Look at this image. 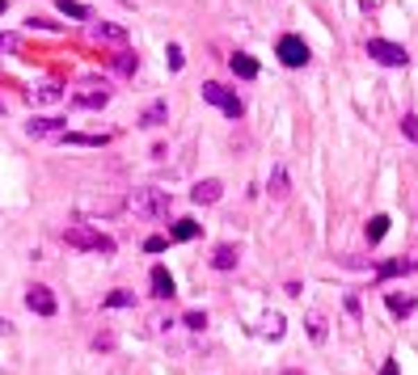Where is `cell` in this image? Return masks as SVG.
I'll return each mask as SVG.
<instances>
[{"label": "cell", "instance_id": "6da1fadb", "mask_svg": "<svg viewBox=\"0 0 418 375\" xmlns=\"http://www.w3.org/2000/svg\"><path fill=\"white\" fill-rule=\"evenodd\" d=\"M127 211H131L135 220L156 224V220H169L174 198H169L165 190H156V186H140V190H131V194H127Z\"/></svg>", "mask_w": 418, "mask_h": 375}, {"label": "cell", "instance_id": "7a4b0ae2", "mask_svg": "<svg viewBox=\"0 0 418 375\" xmlns=\"http://www.w3.org/2000/svg\"><path fill=\"white\" fill-rule=\"evenodd\" d=\"M64 241H68V249H85V253H101V257L115 253V241H110V236H101V232H93V228H85V224H72V228L64 232Z\"/></svg>", "mask_w": 418, "mask_h": 375}, {"label": "cell", "instance_id": "3957f363", "mask_svg": "<svg viewBox=\"0 0 418 375\" xmlns=\"http://www.w3.org/2000/svg\"><path fill=\"white\" fill-rule=\"evenodd\" d=\"M203 101H212L216 110H224L228 119H241V114H245V105H241V97H237L233 89L216 85V80H207V85H203Z\"/></svg>", "mask_w": 418, "mask_h": 375}, {"label": "cell", "instance_id": "277c9868", "mask_svg": "<svg viewBox=\"0 0 418 375\" xmlns=\"http://www.w3.org/2000/svg\"><path fill=\"white\" fill-rule=\"evenodd\" d=\"M368 55H372L376 64H385V68H406V64H410L406 46H397V42H389V38H368Z\"/></svg>", "mask_w": 418, "mask_h": 375}, {"label": "cell", "instance_id": "5b68a950", "mask_svg": "<svg viewBox=\"0 0 418 375\" xmlns=\"http://www.w3.org/2000/svg\"><path fill=\"white\" fill-rule=\"evenodd\" d=\"M275 55H279V64H287V68H304V64H308V46H304V38L283 34L279 46H275Z\"/></svg>", "mask_w": 418, "mask_h": 375}, {"label": "cell", "instance_id": "8992f818", "mask_svg": "<svg viewBox=\"0 0 418 375\" xmlns=\"http://www.w3.org/2000/svg\"><path fill=\"white\" fill-rule=\"evenodd\" d=\"M26 308L34 312V316H56V295H51V287H42V283H34L30 291H26Z\"/></svg>", "mask_w": 418, "mask_h": 375}, {"label": "cell", "instance_id": "52a82bcc", "mask_svg": "<svg viewBox=\"0 0 418 375\" xmlns=\"http://www.w3.org/2000/svg\"><path fill=\"white\" fill-rule=\"evenodd\" d=\"M64 131V114H47V119H30L26 123V135L30 139H47V135H56Z\"/></svg>", "mask_w": 418, "mask_h": 375}, {"label": "cell", "instance_id": "ba28073f", "mask_svg": "<svg viewBox=\"0 0 418 375\" xmlns=\"http://www.w3.org/2000/svg\"><path fill=\"white\" fill-rule=\"evenodd\" d=\"M220 194H224V182H216V177H203V182L190 190V198H194L199 207H212V202H220Z\"/></svg>", "mask_w": 418, "mask_h": 375}, {"label": "cell", "instance_id": "9c48e42d", "mask_svg": "<svg viewBox=\"0 0 418 375\" xmlns=\"http://www.w3.org/2000/svg\"><path fill=\"white\" fill-rule=\"evenodd\" d=\"M115 131H64V143H76V148H101V143H110Z\"/></svg>", "mask_w": 418, "mask_h": 375}, {"label": "cell", "instance_id": "30bf717a", "mask_svg": "<svg viewBox=\"0 0 418 375\" xmlns=\"http://www.w3.org/2000/svg\"><path fill=\"white\" fill-rule=\"evenodd\" d=\"M106 101H110V89H81V93H72V105H81V110H101Z\"/></svg>", "mask_w": 418, "mask_h": 375}, {"label": "cell", "instance_id": "8fae6325", "mask_svg": "<svg viewBox=\"0 0 418 375\" xmlns=\"http://www.w3.org/2000/svg\"><path fill=\"white\" fill-rule=\"evenodd\" d=\"M418 265L410 261V257H393V261H381L376 265V279H397V274H414Z\"/></svg>", "mask_w": 418, "mask_h": 375}, {"label": "cell", "instance_id": "7c38bea8", "mask_svg": "<svg viewBox=\"0 0 418 375\" xmlns=\"http://www.w3.org/2000/svg\"><path fill=\"white\" fill-rule=\"evenodd\" d=\"M165 123H169V105H165V101H152L148 110L140 114V127H148V131H152V127H165Z\"/></svg>", "mask_w": 418, "mask_h": 375}, {"label": "cell", "instance_id": "4fadbf2b", "mask_svg": "<svg viewBox=\"0 0 418 375\" xmlns=\"http://www.w3.org/2000/svg\"><path fill=\"white\" fill-rule=\"evenodd\" d=\"M93 38H97V42H115V46H123V42H127V30L115 26V21H97V26H93Z\"/></svg>", "mask_w": 418, "mask_h": 375}, {"label": "cell", "instance_id": "5bb4252c", "mask_svg": "<svg viewBox=\"0 0 418 375\" xmlns=\"http://www.w3.org/2000/svg\"><path fill=\"white\" fill-rule=\"evenodd\" d=\"M30 97H34V105H51V101H60V97H64V80H47V85H38Z\"/></svg>", "mask_w": 418, "mask_h": 375}, {"label": "cell", "instance_id": "9a60e30c", "mask_svg": "<svg viewBox=\"0 0 418 375\" xmlns=\"http://www.w3.org/2000/svg\"><path fill=\"white\" fill-rule=\"evenodd\" d=\"M152 295L156 299H174V279H169L165 265H156V270H152Z\"/></svg>", "mask_w": 418, "mask_h": 375}, {"label": "cell", "instance_id": "2e32d148", "mask_svg": "<svg viewBox=\"0 0 418 375\" xmlns=\"http://www.w3.org/2000/svg\"><path fill=\"white\" fill-rule=\"evenodd\" d=\"M237 261H241V249H237V245H216V253H212V265H216V270H233Z\"/></svg>", "mask_w": 418, "mask_h": 375}, {"label": "cell", "instance_id": "e0dca14e", "mask_svg": "<svg viewBox=\"0 0 418 375\" xmlns=\"http://www.w3.org/2000/svg\"><path fill=\"white\" fill-rule=\"evenodd\" d=\"M56 13H64L68 21H89V5H81V0H56Z\"/></svg>", "mask_w": 418, "mask_h": 375}, {"label": "cell", "instance_id": "ac0fdd59", "mask_svg": "<svg viewBox=\"0 0 418 375\" xmlns=\"http://www.w3.org/2000/svg\"><path fill=\"white\" fill-rule=\"evenodd\" d=\"M228 64H233V72H237V76H245V80H253V76H258V60H253V55H245V51H233V60H228Z\"/></svg>", "mask_w": 418, "mask_h": 375}, {"label": "cell", "instance_id": "d6986e66", "mask_svg": "<svg viewBox=\"0 0 418 375\" xmlns=\"http://www.w3.org/2000/svg\"><path fill=\"white\" fill-rule=\"evenodd\" d=\"M267 190H271V198H287L292 182H287V169H283V165H275V169H271V186H267Z\"/></svg>", "mask_w": 418, "mask_h": 375}, {"label": "cell", "instance_id": "ffe728a7", "mask_svg": "<svg viewBox=\"0 0 418 375\" xmlns=\"http://www.w3.org/2000/svg\"><path fill=\"white\" fill-rule=\"evenodd\" d=\"M385 304H389V312H393V316H410V312L418 308V299H414V295H385Z\"/></svg>", "mask_w": 418, "mask_h": 375}, {"label": "cell", "instance_id": "44dd1931", "mask_svg": "<svg viewBox=\"0 0 418 375\" xmlns=\"http://www.w3.org/2000/svg\"><path fill=\"white\" fill-rule=\"evenodd\" d=\"M262 338H283V316L279 312H267V320H262V329H258Z\"/></svg>", "mask_w": 418, "mask_h": 375}, {"label": "cell", "instance_id": "7402d4cb", "mask_svg": "<svg viewBox=\"0 0 418 375\" xmlns=\"http://www.w3.org/2000/svg\"><path fill=\"white\" fill-rule=\"evenodd\" d=\"M385 232H389V216H372V224H368V245H381Z\"/></svg>", "mask_w": 418, "mask_h": 375}, {"label": "cell", "instance_id": "603a6c76", "mask_svg": "<svg viewBox=\"0 0 418 375\" xmlns=\"http://www.w3.org/2000/svg\"><path fill=\"white\" fill-rule=\"evenodd\" d=\"M308 338L317 342V346L326 342V316H321V312H308Z\"/></svg>", "mask_w": 418, "mask_h": 375}, {"label": "cell", "instance_id": "cb8c5ba5", "mask_svg": "<svg viewBox=\"0 0 418 375\" xmlns=\"http://www.w3.org/2000/svg\"><path fill=\"white\" fill-rule=\"evenodd\" d=\"M169 236H174V241H194V236H199V224H194V220H178Z\"/></svg>", "mask_w": 418, "mask_h": 375}, {"label": "cell", "instance_id": "d4e9b609", "mask_svg": "<svg viewBox=\"0 0 418 375\" xmlns=\"http://www.w3.org/2000/svg\"><path fill=\"white\" fill-rule=\"evenodd\" d=\"M106 308H135V295L131 291H110L106 295Z\"/></svg>", "mask_w": 418, "mask_h": 375}, {"label": "cell", "instance_id": "484cf974", "mask_svg": "<svg viewBox=\"0 0 418 375\" xmlns=\"http://www.w3.org/2000/svg\"><path fill=\"white\" fill-rule=\"evenodd\" d=\"M165 64H169V72H182V64H186L182 46H174V42H169V51H165Z\"/></svg>", "mask_w": 418, "mask_h": 375}, {"label": "cell", "instance_id": "4316f807", "mask_svg": "<svg viewBox=\"0 0 418 375\" xmlns=\"http://www.w3.org/2000/svg\"><path fill=\"white\" fill-rule=\"evenodd\" d=\"M182 316H186V325H190L194 333H199V329H207V312H199V308H190V312H182Z\"/></svg>", "mask_w": 418, "mask_h": 375}, {"label": "cell", "instance_id": "83f0119b", "mask_svg": "<svg viewBox=\"0 0 418 375\" xmlns=\"http://www.w3.org/2000/svg\"><path fill=\"white\" fill-rule=\"evenodd\" d=\"M401 131H406V139L418 143V114H406V119H401Z\"/></svg>", "mask_w": 418, "mask_h": 375}, {"label": "cell", "instance_id": "f1b7e54d", "mask_svg": "<svg viewBox=\"0 0 418 375\" xmlns=\"http://www.w3.org/2000/svg\"><path fill=\"white\" fill-rule=\"evenodd\" d=\"M110 346H115V333H97V338H93V350H101V354H106Z\"/></svg>", "mask_w": 418, "mask_h": 375}, {"label": "cell", "instance_id": "f546056e", "mask_svg": "<svg viewBox=\"0 0 418 375\" xmlns=\"http://www.w3.org/2000/svg\"><path fill=\"white\" fill-rule=\"evenodd\" d=\"M144 249H148V253H165V249H169V241H165V236H148V245H144Z\"/></svg>", "mask_w": 418, "mask_h": 375}, {"label": "cell", "instance_id": "4dcf8cb0", "mask_svg": "<svg viewBox=\"0 0 418 375\" xmlns=\"http://www.w3.org/2000/svg\"><path fill=\"white\" fill-rule=\"evenodd\" d=\"M119 72H135V55H131V51H123V55H119Z\"/></svg>", "mask_w": 418, "mask_h": 375}, {"label": "cell", "instance_id": "1f68e13d", "mask_svg": "<svg viewBox=\"0 0 418 375\" xmlns=\"http://www.w3.org/2000/svg\"><path fill=\"white\" fill-rule=\"evenodd\" d=\"M13 42H17V34H0V51H13Z\"/></svg>", "mask_w": 418, "mask_h": 375}, {"label": "cell", "instance_id": "d6a6232c", "mask_svg": "<svg viewBox=\"0 0 418 375\" xmlns=\"http://www.w3.org/2000/svg\"><path fill=\"white\" fill-rule=\"evenodd\" d=\"M381 375H397V363H393V358H389V363H385V367H381Z\"/></svg>", "mask_w": 418, "mask_h": 375}, {"label": "cell", "instance_id": "836d02e7", "mask_svg": "<svg viewBox=\"0 0 418 375\" xmlns=\"http://www.w3.org/2000/svg\"><path fill=\"white\" fill-rule=\"evenodd\" d=\"M5 9H9V0H0V13H5Z\"/></svg>", "mask_w": 418, "mask_h": 375}]
</instances>
